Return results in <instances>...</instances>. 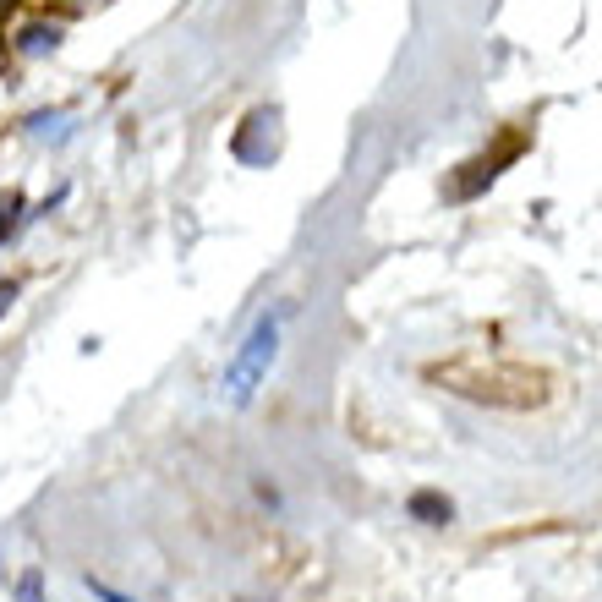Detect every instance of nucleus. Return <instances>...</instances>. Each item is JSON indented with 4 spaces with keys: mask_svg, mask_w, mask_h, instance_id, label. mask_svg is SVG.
Listing matches in <instances>:
<instances>
[{
    "mask_svg": "<svg viewBox=\"0 0 602 602\" xmlns=\"http://www.w3.org/2000/svg\"><path fill=\"white\" fill-rule=\"evenodd\" d=\"M274 351H280V312H263V318L252 323V334L241 340L236 362L225 367V400L230 405H247L252 395H258V384L274 367Z\"/></svg>",
    "mask_w": 602,
    "mask_h": 602,
    "instance_id": "obj_1",
    "label": "nucleus"
},
{
    "mask_svg": "<svg viewBox=\"0 0 602 602\" xmlns=\"http://www.w3.org/2000/svg\"><path fill=\"white\" fill-rule=\"evenodd\" d=\"M416 515H438V520H449V504H438V499H411Z\"/></svg>",
    "mask_w": 602,
    "mask_h": 602,
    "instance_id": "obj_2",
    "label": "nucleus"
},
{
    "mask_svg": "<svg viewBox=\"0 0 602 602\" xmlns=\"http://www.w3.org/2000/svg\"><path fill=\"white\" fill-rule=\"evenodd\" d=\"M88 592H94L99 602H132V597H121L115 586H104V581H88Z\"/></svg>",
    "mask_w": 602,
    "mask_h": 602,
    "instance_id": "obj_3",
    "label": "nucleus"
},
{
    "mask_svg": "<svg viewBox=\"0 0 602 602\" xmlns=\"http://www.w3.org/2000/svg\"><path fill=\"white\" fill-rule=\"evenodd\" d=\"M22 602H44V597H39V581H33V575L22 581Z\"/></svg>",
    "mask_w": 602,
    "mask_h": 602,
    "instance_id": "obj_4",
    "label": "nucleus"
}]
</instances>
